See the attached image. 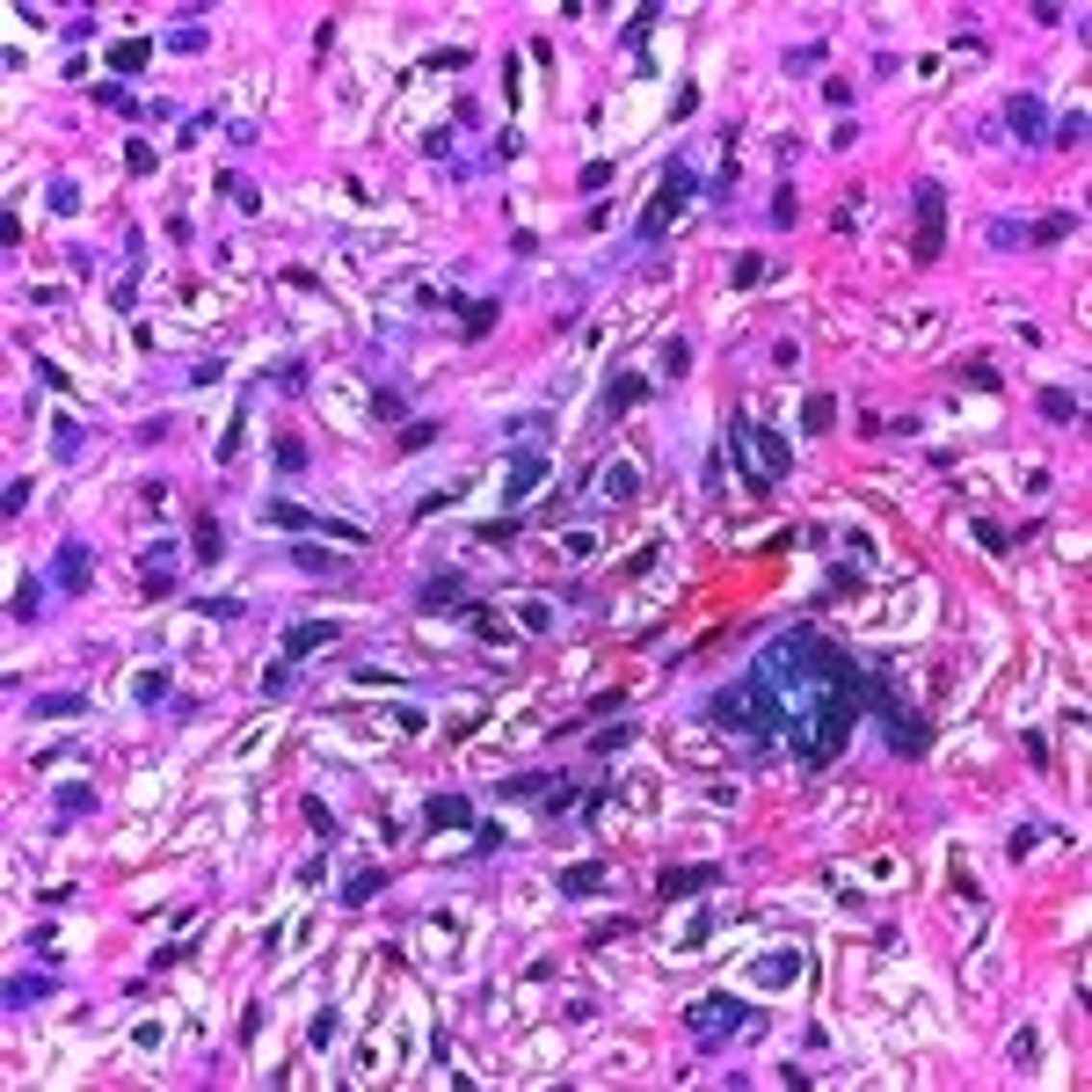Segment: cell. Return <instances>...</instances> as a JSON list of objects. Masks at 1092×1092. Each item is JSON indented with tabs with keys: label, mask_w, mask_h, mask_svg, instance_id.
Here are the masks:
<instances>
[{
	"label": "cell",
	"mask_w": 1092,
	"mask_h": 1092,
	"mask_svg": "<svg viewBox=\"0 0 1092 1092\" xmlns=\"http://www.w3.org/2000/svg\"><path fill=\"white\" fill-rule=\"evenodd\" d=\"M88 809H95V787L66 779V787H59V816H88Z\"/></svg>",
	"instance_id": "obj_26"
},
{
	"label": "cell",
	"mask_w": 1092,
	"mask_h": 1092,
	"mask_svg": "<svg viewBox=\"0 0 1092 1092\" xmlns=\"http://www.w3.org/2000/svg\"><path fill=\"white\" fill-rule=\"evenodd\" d=\"M459 328L466 335H488V328H496V299H459Z\"/></svg>",
	"instance_id": "obj_17"
},
{
	"label": "cell",
	"mask_w": 1092,
	"mask_h": 1092,
	"mask_svg": "<svg viewBox=\"0 0 1092 1092\" xmlns=\"http://www.w3.org/2000/svg\"><path fill=\"white\" fill-rule=\"evenodd\" d=\"M466 823H474V801L466 794H437L430 801V830H466Z\"/></svg>",
	"instance_id": "obj_14"
},
{
	"label": "cell",
	"mask_w": 1092,
	"mask_h": 1092,
	"mask_svg": "<svg viewBox=\"0 0 1092 1092\" xmlns=\"http://www.w3.org/2000/svg\"><path fill=\"white\" fill-rule=\"evenodd\" d=\"M714 721H721L728 728V736H758V721H750V692H743V685H728V692H714Z\"/></svg>",
	"instance_id": "obj_6"
},
{
	"label": "cell",
	"mask_w": 1092,
	"mask_h": 1092,
	"mask_svg": "<svg viewBox=\"0 0 1092 1092\" xmlns=\"http://www.w3.org/2000/svg\"><path fill=\"white\" fill-rule=\"evenodd\" d=\"M343 641V627H335V619H299V627H284V656H314V648H335Z\"/></svg>",
	"instance_id": "obj_5"
},
{
	"label": "cell",
	"mask_w": 1092,
	"mask_h": 1092,
	"mask_svg": "<svg viewBox=\"0 0 1092 1092\" xmlns=\"http://www.w3.org/2000/svg\"><path fill=\"white\" fill-rule=\"evenodd\" d=\"M292 561L306 568V576H343V561H335V554H321V546H292Z\"/></svg>",
	"instance_id": "obj_24"
},
{
	"label": "cell",
	"mask_w": 1092,
	"mask_h": 1092,
	"mask_svg": "<svg viewBox=\"0 0 1092 1092\" xmlns=\"http://www.w3.org/2000/svg\"><path fill=\"white\" fill-rule=\"evenodd\" d=\"M539 474H546V452L539 445H517L510 452V503H525L532 488H539Z\"/></svg>",
	"instance_id": "obj_8"
},
{
	"label": "cell",
	"mask_w": 1092,
	"mask_h": 1092,
	"mask_svg": "<svg viewBox=\"0 0 1092 1092\" xmlns=\"http://www.w3.org/2000/svg\"><path fill=\"white\" fill-rule=\"evenodd\" d=\"M88 568H95V561H88V546H81V539H66V546H59V561H51V583H59V590H81Z\"/></svg>",
	"instance_id": "obj_10"
},
{
	"label": "cell",
	"mask_w": 1092,
	"mask_h": 1092,
	"mask_svg": "<svg viewBox=\"0 0 1092 1092\" xmlns=\"http://www.w3.org/2000/svg\"><path fill=\"white\" fill-rule=\"evenodd\" d=\"M175 590V546H146V597H168Z\"/></svg>",
	"instance_id": "obj_13"
},
{
	"label": "cell",
	"mask_w": 1092,
	"mask_h": 1092,
	"mask_svg": "<svg viewBox=\"0 0 1092 1092\" xmlns=\"http://www.w3.org/2000/svg\"><path fill=\"white\" fill-rule=\"evenodd\" d=\"M168 51H182V59H190V51H204V22H182V30L168 37Z\"/></svg>",
	"instance_id": "obj_32"
},
{
	"label": "cell",
	"mask_w": 1092,
	"mask_h": 1092,
	"mask_svg": "<svg viewBox=\"0 0 1092 1092\" xmlns=\"http://www.w3.org/2000/svg\"><path fill=\"white\" fill-rule=\"evenodd\" d=\"M1042 415H1049V423H1078V415H1085V408H1078V394H1063V386H1049V394H1042Z\"/></svg>",
	"instance_id": "obj_23"
},
{
	"label": "cell",
	"mask_w": 1092,
	"mask_h": 1092,
	"mask_svg": "<svg viewBox=\"0 0 1092 1092\" xmlns=\"http://www.w3.org/2000/svg\"><path fill=\"white\" fill-rule=\"evenodd\" d=\"M692 190H699V175H692L685 161H670V168H663L656 197H648V212H641V226H634V233H641V241H656V233H663L670 219L685 212V197H692Z\"/></svg>",
	"instance_id": "obj_1"
},
{
	"label": "cell",
	"mask_w": 1092,
	"mask_h": 1092,
	"mask_svg": "<svg viewBox=\"0 0 1092 1092\" xmlns=\"http://www.w3.org/2000/svg\"><path fill=\"white\" fill-rule=\"evenodd\" d=\"M306 466V437H277V474H299Z\"/></svg>",
	"instance_id": "obj_31"
},
{
	"label": "cell",
	"mask_w": 1092,
	"mask_h": 1092,
	"mask_svg": "<svg viewBox=\"0 0 1092 1092\" xmlns=\"http://www.w3.org/2000/svg\"><path fill=\"white\" fill-rule=\"evenodd\" d=\"M51 452H59V459H73V452H81V423H59V437H51Z\"/></svg>",
	"instance_id": "obj_36"
},
{
	"label": "cell",
	"mask_w": 1092,
	"mask_h": 1092,
	"mask_svg": "<svg viewBox=\"0 0 1092 1092\" xmlns=\"http://www.w3.org/2000/svg\"><path fill=\"white\" fill-rule=\"evenodd\" d=\"M1049 146H1085V110L1056 117V124H1049Z\"/></svg>",
	"instance_id": "obj_25"
},
{
	"label": "cell",
	"mask_w": 1092,
	"mask_h": 1092,
	"mask_svg": "<svg viewBox=\"0 0 1092 1092\" xmlns=\"http://www.w3.org/2000/svg\"><path fill=\"white\" fill-rule=\"evenodd\" d=\"M44 583H51V576H22V583H15V597H8V619H15V627H30V619L44 612Z\"/></svg>",
	"instance_id": "obj_12"
},
{
	"label": "cell",
	"mask_w": 1092,
	"mask_h": 1092,
	"mask_svg": "<svg viewBox=\"0 0 1092 1092\" xmlns=\"http://www.w3.org/2000/svg\"><path fill=\"white\" fill-rule=\"evenodd\" d=\"M73 204H81V190H73V182L59 175V182H51V212H73Z\"/></svg>",
	"instance_id": "obj_39"
},
{
	"label": "cell",
	"mask_w": 1092,
	"mask_h": 1092,
	"mask_svg": "<svg viewBox=\"0 0 1092 1092\" xmlns=\"http://www.w3.org/2000/svg\"><path fill=\"white\" fill-rule=\"evenodd\" d=\"M736 1027H743V1005H736V998H707V1005H692V1034H699L707 1049L728 1042Z\"/></svg>",
	"instance_id": "obj_4"
},
{
	"label": "cell",
	"mask_w": 1092,
	"mask_h": 1092,
	"mask_svg": "<svg viewBox=\"0 0 1092 1092\" xmlns=\"http://www.w3.org/2000/svg\"><path fill=\"white\" fill-rule=\"evenodd\" d=\"M830 415H838V401H830V394H809V408H801V423H809V430H830Z\"/></svg>",
	"instance_id": "obj_30"
},
{
	"label": "cell",
	"mask_w": 1092,
	"mask_h": 1092,
	"mask_svg": "<svg viewBox=\"0 0 1092 1092\" xmlns=\"http://www.w3.org/2000/svg\"><path fill=\"white\" fill-rule=\"evenodd\" d=\"M372 415H379V423H394V415H408V401H401L394 386H379V394H372Z\"/></svg>",
	"instance_id": "obj_33"
},
{
	"label": "cell",
	"mask_w": 1092,
	"mask_h": 1092,
	"mask_svg": "<svg viewBox=\"0 0 1092 1092\" xmlns=\"http://www.w3.org/2000/svg\"><path fill=\"white\" fill-rule=\"evenodd\" d=\"M37 998H51V976H8V1012L37 1005Z\"/></svg>",
	"instance_id": "obj_18"
},
{
	"label": "cell",
	"mask_w": 1092,
	"mask_h": 1092,
	"mask_svg": "<svg viewBox=\"0 0 1092 1092\" xmlns=\"http://www.w3.org/2000/svg\"><path fill=\"white\" fill-rule=\"evenodd\" d=\"M1063 233H1071V212H1049V219H1034V226H1027V241H1034V248H1056Z\"/></svg>",
	"instance_id": "obj_20"
},
{
	"label": "cell",
	"mask_w": 1092,
	"mask_h": 1092,
	"mask_svg": "<svg viewBox=\"0 0 1092 1092\" xmlns=\"http://www.w3.org/2000/svg\"><path fill=\"white\" fill-rule=\"evenodd\" d=\"M132 699H139V707H153V699H168V670H139Z\"/></svg>",
	"instance_id": "obj_28"
},
{
	"label": "cell",
	"mask_w": 1092,
	"mask_h": 1092,
	"mask_svg": "<svg viewBox=\"0 0 1092 1092\" xmlns=\"http://www.w3.org/2000/svg\"><path fill=\"white\" fill-rule=\"evenodd\" d=\"M190 546H197V561H219V554H226V546H219V517H197Z\"/></svg>",
	"instance_id": "obj_27"
},
{
	"label": "cell",
	"mask_w": 1092,
	"mask_h": 1092,
	"mask_svg": "<svg viewBox=\"0 0 1092 1092\" xmlns=\"http://www.w3.org/2000/svg\"><path fill=\"white\" fill-rule=\"evenodd\" d=\"M263 517L270 525H284V532H328V539H343V546H364V532L357 525H335V517H321V510H306V503H263Z\"/></svg>",
	"instance_id": "obj_3"
},
{
	"label": "cell",
	"mask_w": 1092,
	"mask_h": 1092,
	"mask_svg": "<svg viewBox=\"0 0 1092 1092\" xmlns=\"http://www.w3.org/2000/svg\"><path fill=\"white\" fill-rule=\"evenodd\" d=\"M437 437V423H408V430H401V452H423Z\"/></svg>",
	"instance_id": "obj_37"
},
{
	"label": "cell",
	"mask_w": 1092,
	"mask_h": 1092,
	"mask_svg": "<svg viewBox=\"0 0 1092 1092\" xmlns=\"http://www.w3.org/2000/svg\"><path fill=\"white\" fill-rule=\"evenodd\" d=\"M139 66H146V44H139V37L110 51V73H139Z\"/></svg>",
	"instance_id": "obj_29"
},
{
	"label": "cell",
	"mask_w": 1092,
	"mask_h": 1092,
	"mask_svg": "<svg viewBox=\"0 0 1092 1092\" xmlns=\"http://www.w3.org/2000/svg\"><path fill=\"white\" fill-rule=\"evenodd\" d=\"M641 401H648V372H619V379L605 386V401H597V408H605V423H619V415L641 408Z\"/></svg>",
	"instance_id": "obj_7"
},
{
	"label": "cell",
	"mask_w": 1092,
	"mask_h": 1092,
	"mask_svg": "<svg viewBox=\"0 0 1092 1092\" xmlns=\"http://www.w3.org/2000/svg\"><path fill=\"white\" fill-rule=\"evenodd\" d=\"M910 204H918V241H910V255H918V263H940V226H947V190H940V182H918V190H910Z\"/></svg>",
	"instance_id": "obj_2"
},
{
	"label": "cell",
	"mask_w": 1092,
	"mask_h": 1092,
	"mask_svg": "<svg viewBox=\"0 0 1092 1092\" xmlns=\"http://www.w3.org/2000/svg\"><path fill=\"white\" fill-rule=\"evenodd\" d=\"M590 889H605V867H597V860L561 867V896H590Z\"/></svg>",
	"instance_id": "obj_16"
},
{
	"label": "cell",
	"mask_w": 1092,
	"mask_h": 1092,
	"mask_svg": "<svg viewBox=\"0 0 1092 1092\" xmlns=\"http://www.w3.org/2000/svg\"><path fill=\"white\" fill-rule=\"evenodd\" d=\"M721 881V867H670V874L656 881V896H699V889H714Z\"/></svg>",
	"instance_id": "obj_11"
},
{
	"label": "cell",
	"mask_w": 1092,
	"mask_h": 1092,
	"mask_svg": "<svg viewBox=\"0 0 1092 1092\" xmlns=\"http://www.w3.org/2000/svg\"><path fill=\"white\" fill-rule=\"evenodd\" d=\"M379 889H386V874H379V867H357V874L343 881V903H372Z\"/></svg>",
	"instance_id": "obj_19"
},
{
	"label": "cell",
	"mask_w": 1092,
	"mask_h": 1092,
	"mask_svg": "<svg viewBox=\"0 0 1092 1092\" xmlns=\"http://www.w3.org/2000/svg\"><path fill=\"white\" fill-rule=\"evenodd\" d=\"M685 364H692V343H663V379H678Z\"/></svg>",
	"instance_id": "obj_35"
},
{
	"label": "cell",
	"mask_w": 1092,
	"mask_h": 1092,
	"mask_svg": "<svg viewBox=\"0 0 1092 1092\" xmlns=\"http://www.w3.org/2000/svg\"><path fill=\"white\" fill-rule=\"evenodd\" d=\"M823 102L830 110H852V81H823Z\"/></svg>",
	"instance_id": "obj_43"
},
{
	"label": "cell",
	"mask_w": 1092,
	"mask_h": 1092,
	"mask_svg": "<svg viewBox=\"0 0 1092 1092\" xmlns=\"http://www.w3.org/2000/svg\"><path fill=\"white\" fill-rule=\"evenodd\" d=\"M576 182H583V190H605V182H612V161H590V168H583Z\"/></svg>",
	"instance_id": "obj_41"
},
{
	"label": "cell",
	"mask_w": 1092,
	"mask_h": 1092,
	"mask_svg": "<svg viewBox=\"0 0 1092 1092\" xmlns=\"http://www.w3.org/2000/svg\"><path fill=\"white\" fill-rule=\"evenodd\" d=\"M1012 241H1027V233L1012 226V219H991V248H1012Z\"/></svg>",
	"instance_id": "obj_42"
},
{
	"label": "cell",
	"mask_w": 1092,
	"mask_h": 1092,
	"mask_svg": "<svg viewBox=\"0 0 1092 1092\" xmlns=\"http://www.w3.org/2000/svg\"><path fill=\"white\" fill-rule=\"evenodd\" d=\"M634 488H641V474H634L627 459H619V466H605V496H612V503H634Z\"/></svg>",
	"instance_id": "obj_22"
},
{
	"label": "cell",
	"mask_w": 1092,
	"mask_h": 1092,
	"mask_svg": "<svg viewBox=\"0 0 1092 1092\" xmlns=\"http://www.w3.org/2000/svg\"><path fill=\"white\" fill-rule=\"evenodd\" d=\"M30 714H37V721H66V714H88V699L81 692H44Z\"/></svg>",
	"instance_id": "obj_15"
},
{
	"label": "cell",
	"mask_w": 1092,
	"mask_h": 1092,
	"mask_svg": "<svg viewBox=\"0 0 1092 1092\" xmlns=\"http://www.w3.org/2000/svg\"><path fill=\"white\" fill-rule=\"evenodd\" d=\"M1005 124L1027 139V146H1034V139H1049V110H1042L1034 95H1012V102H1005Z\"/></svg>",
	"instance_id": "obj_9"
},
{
	"label": "cell",
	"mask_w": 1092,
	"mask_h": 1092,
	"mask_svg": "<svg viewBox=\"0 0 1092 1092\" xmlns=\"http://www.w3.org/2000/svg\"><path fill=\"white\" fill-rule=\"evenodd\" d=\"M95 102H102V110H132V117H139V102L124 95V88H117V81H95Z\"/></svg>",
	"instance_id": "obj_34"
},
{
	"label": "cell",
	"mask_w": 1092,
	"mask_h": 1092,
	"mask_svg": "<svg viewBox=\"0 0 1092 1092\" xmlns=\"http://www.w3.org/2000/svg\"><path fill=\"white\" fill-rule=\"evenodd\" d=\"M22 503H30V481H8V496H0V510L22 517Z\"/></svg>",
	"instance_id": "obj_40"
},
{
	"label": "cell",
	"mask_w": 1092,
	"mask_h": 1092,
	"mask_svg": "<svg viewBox=\"0 0 1092 1092\" xmlns=\"http://www.w3.org/2000/svg\"><path fill=\"white\" fill-rule=\"evenodd\" d=\"M124 161H132V168H139V175H153V161H161V153H153V146H146V139H132V146H124Z\"/></svg>",
	"instance_id": "obj_38"
},
{
	"label": "cell",
	"mask_w": 1092,
	"mask_h": 1092,
	"mask_svg": "<svg viewBox=\"0 0 1092 1092\" xmlns=\"http://www.w3.org/2000/svg\"><path fill=\"white\" fill-rule=\"evenodd\" d=\"M452 597H459V576H437V583H423V612H459Z\"/></svg>",
	"instance_id": "obj_21"
}]
</instances>
